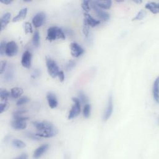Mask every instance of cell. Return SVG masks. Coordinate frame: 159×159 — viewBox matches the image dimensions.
Instances as JSON below:
<instances>
[{
  "label": "cell",
  "mask_w": 159,
  "mask_h": 159,
  "mask_svg": "<svg viewBox=\"0 0 159 159\" xmlns=\"http://www.w3.org/2000/svg\"><path fill=\"white\" fill-rule=\"evenodd\" d=\"M26 136L28 138H30V139H33V140H34V141H39V140H41V137L38 136L36 135V134L32 133L30 132H27L26 133Z\"/></svg>",
  "instance_id": "cell-35"
},
{
  "label": "cell",
  "mask_w": 159,
  "mask_h": 159,
  "mask_svg": "<svg viewBox=\"0 0 159 159\" xmlns=\"http://www.w3.org/2000/svg\"><path fill=\"white\" fill-rule=\"evenodd\" d=\"M78 98L79 101H80L81 104H85L88 101V97H86V95L81 91L78 92Z\"/></svg>",
  "instance_id": "cell-26"
},
{
  "label": "cell",
  "mask_w": 159,
  "mask_h": 159,
  "mask_svg": "<svg viewBox=\"0 0 159 159\" xmlns=\"http://www.w3.org/2000/svg\"><path fill=\"white\" fill-rule=\"evenodd\" d=\"M27 110L24 109H16L13 111V117H17V116H23L24 115V114H26L27 113Z\"/></svg>",
  "instance_id": "cell-31"
},
{
  "label": "cell",
  "mask_w": 159,
  "mask_h": 159,
  "mask_svg": "<svg viewBox=\"0 0 159 159\" xmlns=\"http://www.w3.org/2000/svg\"><path fill=\"white\" fill-rule=\"evenodd\" d=\"M47 100L50 108L54 109L58 106V101L55 94L52 92H49L47 94Z\"/></svg>",
  "instance_id": "cell-11"
},
{
  "label": "cell",
  "mask_w": 159,
  "mask_h": 159,
  "mask_svg": "<svg viewBox=\"0 0 159 159\" xmlns=\"http://www.w3.org/2000/svg\"><path fill=\"white\" fill-rule=\"evenodd\" d=\"M135 3H142V1H134Z\"/></svg>",
  "instance_id": "cell-43"
},
{
  "label": "cell",
  "mask_w": 159,
  "mask_h": 159,
  "mask_svg": "<svg viewBox=\"0 0 159 159\" xmlns=\"http://www.w3.org/2000/svg\"><path fill=\"white\" fill-rule=\"evenodd\" d=\"M58 77L60 80V81L61 82H63V81H64L65 80V75H64V73H63V71H60L58 74Z\"/></svg>",
  "instance_id": "cell-40"
},
{
  "label": "cell",
  "mask_w": 159,
  "mask_h": 159,
  "mask_svg": "<svg viewBox=\"0 0 159 159\" xmlns=\"http://www.w3.org/2000/svg\"><path fill=\"white\" fill-rule=\"evenodd\" d=\"M41 70H39V69H35L31 74V78L33 79H36L41 76Z\"/></svg>",
  "instance_id": "cell-39"
},
{
  "label": "cell",
  "mask_w": 159,
  "mask_h": 159,
  "mask_svg": "<svg viewBox=\"0 0 159 159\" xmlns=\"http://www.w3.org/2000/svg\"><path fill=\"white\" fill-rule=\"evenodd\" d=\"M18 46L14 41H11L6 44V55L10 57H13L18 54Z\"/></svg>",
  "instance_id": "cell-6"
},
{
  "label": "cell",
  "mask_w": 159,
  "mask_h": 159,
  "mask_svg": "<svg viewBox=\"0 0 159 159\" xmlns=\"http://www.w3.org/2000/svg\"><path fill=\"white\" fill-rule=\"evenodd\" d=\"M147 14V13L145 11L142 10H141L139 12H138V13L136 14V17H134L133 19V21H140V20H142L143 19L145 16Z\"/></svg>",
  "instance_id": "cell-27"
},
{
  "label": "cell",
  "mask_w": 159,
  "mask_h": 159,
  "mask_svg": "<svg viewBox=\"0 0 159 159\" xmlns=\"http://www.w3.org/2000/svg\"><path fill=\"white\" fill-rule=\"evenodd\" d=\"M70 51L72 57L75 58H78L80 57L85 52L84 49L76 42H72L70 44Z\"/></svg>",
  "instance_id": "cell-10"
},
{
  "label": "cell",
  "mask_w": 159,
  "mask_h": 159,
  "mask_svg": "<svg viewBox=\"0 0 159 159\" xmlns=\"http://www.w3.org/2000/svg\"><path fill=\"white\" fill-rule=\"evenodd\" d=\"M11 18V14L10 13H6L3 15L1 19V30H3L7 26L8 24L9 23Z\"/></svg>",
  "instance_id": "cell-18"
},
{
  "label": "cell",
  "mask_w": 159,
  "mask_h": 159,
  "mask_svg": "<svg viewBox=\"0 0 159 159\" xmlns=\"http://www.w3.org/2000/svg\"><path fill=\"white\" fill-rule=\"evenodd\" d=\"M33 125L39 131H44V130H53L56 129L55 126L52 123L49 121H33L32 122Z\"/></svg>",
  "instance_id": "cell-5"
},
{
  "label": "cell",
  "mask_w": 159,
  "mask_h": 159,
  "mask_svg": "<svg viewBox=\"0 0 159 159\" xmlns=\"http://www.w3.org/2000/svg\"><path fill=\"white\" fill-rule=\"evenodd\" d=\"M32 54L29 51H25L21 58V64L26 69H30L32 64Z\"/></svg>",
  "instance_id": "cell-9"
},
{
  "label": "cell",
  "mask_w": 159,
  "mask_h": 159,
  "mask_svg": "<svg viewBox=\"0 0 159 159\" xmlns=\"http://www.w3.org/2000/svg\"><path fill=\"white\" fill-rule=\"evenodd\" d=\"M33 44L35 47H38L40 44V34L39 32L36 30L34 33L33 38Z\"/></svg>",
  "instance_id": "cell-23"
},
{
  "label": "cell",
  "mask_w": 159,
  "mask_h": 159,
  "mask_svg": "<svg viewBox=\"0 0 159 159\" xmlns=\"http://www.w3.org/2000/svg\"><path fill=\"white\" fill-rule=\"evenodd\" d=\"M91 105L89 104H86L83 108V116L85 118H88L91 113Z\"/></svg>",
  "instance_id": "cell-28"
},
{
  "label": "cell",
  "mask_w": 159,
  "mask_h": 159,
  "mask_svg": "<svg viewBox=\"0 0 159 159\" xmlns=\"http://www.w3.org/2000/svg\"><path fill=\"white\" fill-rule=\"evenodd\" d=\"M13 145L17 149H24L26 146V144L23 141L18 139H14L13 141Z\"/></svg>",
  "instance_id": "cell-25"
},
{
  "label": "cell",
  "mask_w": 159,
  "mask_h": 159,
  "mask_svg": "<svg viewBox=\"0 0 159 159\" xmlns=\"http://www.w3.org/2000/svg\"><path fill=\"white\" fill-rule=\"evenodd\" d=\"M49 148V144L42 145L41 146L36 149V150L34 151L33 154V157L35 158H39L41 157L43 155V154L48 150Z\"/></svg>",
  "instance_id": "cell-15"
},
{
  "label": "cell",
  "mask_w": 159,
  "mask_h": 159,
  "mask_svg": "<svg viewBox=\"0 0 159 159\" xmlns=\"http://www.w3.org/2000/svg\"><path fill=\"white\" fill-rule=\"evenodd\" d=\"M12 2H13V1H10V0H9V1H3V0H2V1H1V3H3L5 5H10Z\"/></svg>",
  "instance_id": "cell-42"
},
{
  "label": "cell",
  "mask_w": 159,
  "mask_h": 159,
  "mask_svg": "<svg viewBox=\"0 0 159 159\" xmlns=\"http://www.w3.org/2000/svg\"><path fill=\"white\" fill-rule=\"evenodd\" d=\"M9 108V104L7 101L2 103L0 105V113H3V112L6 111Z\"/></svg>",
  "instance_id": "cell-37"
},
{
  "label": "cell",
  "mask_w": 159,
  "mask_h": 159,
  "mask_svg": "<svg viewBox=\"0 0 159 159\" xmlns=\"http://www.w3.org/2000/svg\"><path fill=\"white\" fill-rule=\"evenodd\" d=\"M23 93V89L21 88L14 87L11 89L10 97L14 99L19 98Z\"/></svg>",
  "instance_id": "cell-19"
},
{
  "label": "cell",
  "mask_w": 159,
  "mask_h": 159,
  "mask_svg": "<svg viewBox=\"0 0 159 159\" xmlns=\"http://www.w3.org/2000/svg\"><path fill=\"white\" fill-rule=\"evenodd\" d=\"M158 85H159V78L157 77L153 84V88H152V94L153 97L155 101L158 103L159 97H158Z\"/></svg>",
  "instance_id": "cell-16"
},
{
  "label": "cell",
  "mask_w": 159,
  "mask_h": 159,
  "mask_svg": "<svg viewBox=\"0 0 159 159\" xmlns=\"http://www.w3.org/2000/svg\"><path fill=\"white\" fill-rule=\"evenodd\" d=\"M94 2L98 8L101 9L108 10L110 9L112 6L111 1H94Z\"/></svg>",
  "instance_id": "cell-20"
},
{
  "label": "cell",
  "mask_w": 159,
  "mask_h": 159,
  "mask_svg": "<svg viewBox=\"0 0 159 159\" xmlns=\"http://www.w3.org/2000/svg\"><path fill=\"white\" fill-rule=\"evenodd\" d=\"M66 34L63 30L57 26H52L47 29V40L54 41L57 39H65Z\"/></svg>",
  "instance_id": "cell-1"
},
{
  "label": "cell",
  "mask_w": 159,
  "mask_h": 159,
  "mask_svg": "<svg viewBox=\"0 0 159 159\" xmlns=\"http://www.w3.org/2000/svg\"><path fill=\"white\" fill-rule=\"evenodd\" d=\"M46 60L47 71L49 75L54 78L57 77L58 74L60 70H59V67L56 62L49 57H46Z\"/></svg>",
  "instance_id": "cell-2"
},
{
  "label": "cell",
  "mask_w": 159,
  "mask_h": 159,
  "mask_svg": "<svg viewBox=\"0 0 159 159\" xmlns=\"http://www.w3.org/2000/svg\"><path fill=\"white\" fill-rule=\"evenodd\" d=\"M90 3L89 1H83L81 3V7L85 13H88L90 11Z\"/></svg>",
  "instance_id": "cell-30"
},
{
  "label": "cell",
  "mask_w": 159,
  "mask_h": 159,
  "mask_svg": "<svg viewBox=\"0 0 159 159\" xmlns=\"http://www.w3.org/2000/svg\"><path fill=\"white\" fill-rule=\"evenodd\" d=\"M75 66V62L73 60H70L69 61V62L67 63V65L66 66V69L67 71L72 70V69H74Z\"/></svg>",
  "instance_id": "cell-38"
},
{
  "label": "cell",
  "mask_w": 159,
  "mask_h": 159,
  "mask_svg": "<svg viewBox=\"0 0 159 159\" xmlns=\"http://www.w3.org/2000/svg\"><path fill=\"white\" fill-rule=\"evenodd\" d=\"M57 134V130L56 129L53 130H44L39 131V133H36V135L40 137L43 138H50L56 136Z\"/></svg>",
  "instance_id": "cell-13"
},
{
  "label": "cell",
  "mask_w": 159,
  "mask_h": 159,
  "mask_svg": "<svg viewBox=\"0 0 159 159\" xmlns=\"http://www.w3.org/2000/svg\"><path fill=\"white\" fill-rule=\"evenodd\" d=\"M24 30L26 34H31L33 33V27L30 22H26L24 23Z\"/></svg>",
  "instance_id": "cell-32"
},
{
  "label": "cell",
  "mask_w": 159,
  "mask_h": 159,
  "mask_svg": "<svg viewBox=\"0 0 159 159\" xmlns=\"http://www.w3.org/2000/svg\"><path fill=\"white\" fill-rule=\"evenodd\" d=\"M29 101H30V99L29 98H27V97H23L19 98V100L16 103V105L18 106H21L27 104L28 102H29Z\"/></svg>",
  "instance_id": "cell-29"
},
{
  "label": "cell",
  "mask_w": 159,
  "mask_h": 159,
  "mask_svg": "<svg viewBox=\"0 0 159 159\" xmlns=\"http://www.w3.org/2000/svg\"><path fill=\"white\" fill-rule=\"evenodd\" d=\"M46 14L44 12H39L33 17L32 22H33V24L35 27L38 28L44 24L46 21Z\"/></svg>",
  "instance_id": "cell-7"
},
{
  "label": "cell",
  "mask_w": 159,
  "mask_h": 159,
  "mask_svg": "<svg viewBox=\"0 0 159 159\" xmlns=\"http://www.w3.org/2000/svg\"><path fill=\"white\" fill-rule=\"evenodd\" d=\"M113 111V97L112 95L110 94L109 96L108 103H107V106L105 110V112L103 114V119L105 121H106L108 119L110 118V117L112 115Z\"/></svg>",
  "instance_id": "cell-8"
},
{
  "label": "cell",
  "mask_w": 159,
  "mask_h": 159,
  "mask_svg": "<svg viewBox=\"0 0 159 159\" xmlns=\"http://www.w3.org/2000/svg\"><path fill=\"white\" fill-rule=\"evenodd\" d=\"M11 126L14 129L17 131L24 130L27 128V123L24 121L14 119L11 122Z\"/></svg>",
  "instance_id": "cell-12"
},
{
  "label": "cell",
  "mask_w": 159,
  "mask_h": 159,
  "mask_svg": "<svg viewBox=\"0 0 159 159\" xmlns=\"http://www.w3.org/2000/svg\"><path fill=\"white\" fill-rule=\"evenodd\" d=\"M5 74L4 75V79L6 81H10L14 78V69L12 66H10L6 72H5Z\"/></svg>",
  "instance_id": "cell-22"
},
{
  "label": "cell",
  "mask_w": 159,
  "mask_h": 159,
  "mask_svg": "<svg viewBox=\"0 0 159 159\" xmlns=\"http://www.w3.org/2000/svg\"><path fill=\"white\" fill-rule=\"evenodd\" d=\"M145 8L149 10L154 14H157L159 13L158 3L155 2H149L145 5Z\"/></svg>",
  "instance_id": "cell-17"
},
{
  "label": "cell",
  "mask_w": 159,
  "mask_h": 159,
  "mask_svg": "<svg viewBox=\"0 0 159 159\" xmlns=\"http://www.w3.org/2000/svg\"><path fill=\"white\" fill-rule=\"evenodd\" d=\"M10 97V93H9L6 89H1L0 90V98L2 101H7Z\"/></svg>",
  "instance_id": "cell-24"
},
{
  "label": "cell",
  "mask_w": 159,
  "mask_h": 159,
  "mask_svg": "<svg viewBox=\"0 0 159 159\" xmlns=\"http://www.w3.org/2000/svg\"><path fill=\"white\" fill-rule=\"evenodd\" d=\"M83 33L85 37H88L89 36V26L86 22L85 19L83 20Z\"/></svg>",
  "instance_id": "cell-34"
},
{
  "label": "cell",
  "mask_w": 159,
  "mask_h": 159,
  "mask_svg": "<svg viewBox=\"0 0 159 159\" xmlns=\"http://www.w3.org/2000/svg\"><path fill=\"white\" fill-rule=\"evenodd\" d=\"M72 101L74 104L69 114V119H72L77 117L81 112V103L78 98H73Z\"/></svg>",
  "instance_id": "cell-3"
},
{
  "label": "cell",
  "mask_w": 159,
  "mask_h": 159,
  "mask_svg": "<svg viewBox=\"0 0 159 159\" xmlns=\"http://www.w3.org/2000/svg\"><path fill=\"white\" fill-rule=\"evenodd\" d=\"M84 19H85L86 22H87L88 25L91 27H94L98 26L100 24V21L97 20L96 19L93 18L91 16H90L88 13H84Z\"/></svg>",
  "instance_id": "cell-14"
},
{
  "label": "cell",
  "mask_w": 159,
  "mask_h": 159,
  "mask_svg": "<svg viewBox=\"0 0 159 159\" xmlns=\"http://www.w3.org/2000/svg\"><path fill=\"white\" fill-rule=\"evenodd\" d=\"M6 44L5 41H2L1 44H0V55L2 57H3L6 55Z\"/></svg>",
  "instance_id": "cell-33"
},
{
  "label": "cell",
  "mask_w": 159,
  "mask_h": 159,
  "mask_svg": "<svg viewBox=\"0 0 159 159\" xmlns=\"http://www.w3.org/2000/svg\"><path fill=\"white\" fill-rule=\"evenodd\" d=\"M27 13V8H24L22 9L21 10H20V11L18 13V14L13 19V22H18V21L23 20L26 17Z\"/></svg>",
  "instance_id": "cell-21"
},
{
  "label": "cell",
  "mask_w": 159,
  "mask_h": 159,
  "mask_svg": "<svg viewBox=\"0 0 159 159\" xmlns=\"http://www.w3.org/2000/svg\"><path fill=\"white\" fill-rule=\"evenodd\" d=\"M7 66V62L5 60H2L0 63V74L2 75L5 72Z\"/></svg>",
  "instance_id": "cell-36"
},
{
  "label": "cell",
  "mask_w": 159,
  "mask_h": 159,
  "mask_svg": "<svg viewBox=\"0 0 159 159\" xmlns=\"http://www.w3.org/2000/svg\"><path fill=\"white\" fill-rule=\"evenodd\" d=\"M89 3L91 5V8L94 10V11L96 13L97 15L98 16V18L102 20L103 21H107L110 18V14L108 13L107 12L102 10L101 8H98L97 5L94 3V1L93 2H89Z\"/></svg>",
  "instance_id": "cell-4"
},
{
  "label": "cell",
  "mask_w": 159,
  "mask_h": 159,
  "mask_svg": "<svg viewBox=\"0 0 159 159\" xmlns=\"http://www.w3.org/2000/svg\"><path fill=\"white\" fill-rule=\"evenodd\" d=\"M28 158V156L27 155L26 153H22L21 155H19V157H18L16 158H19V159H26Z\"/></svg>",
  "instance_id": "cell-41"
}]
</instances>
